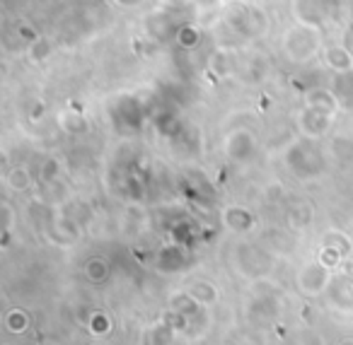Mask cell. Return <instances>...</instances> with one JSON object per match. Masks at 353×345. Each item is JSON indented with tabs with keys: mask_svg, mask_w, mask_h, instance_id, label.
I'll list each match as a JSON object with an SVG mask.
<instances>
[{
	"mask_svg": "<svg viewBox=\"0 0 353 345\" xmlns=\"http://www.w3.org/2000/svg\"><path fill=\"white\" fill-rule=\"evenodd\" d=\"M319 32L314 27H305V25H298V27H290L283 36V51L290 61L295 63H305L310 61L314 54L319 51Z\"/></svg>",
	"mask_w": 353,
	"mask_h": 345,
	"instance_id": "obj_1",
	"label": "cell"
},
{
	"mask_svg": "<svg viewBox=\"0 0 353 345\" xmlns=\"http://www.w3.org/2000/svg\"><path fill=\"white\" fill-rule=\"evenodd\" d=\"M285 162H288L290 169H293L298 176H303V179L314 176L319 171V157L314 155V150L305 147L303 143H295L293 147H288V152H285Z\"/></svg>",
	"mask_w": 353,
	"mask_h": 345,
	"instance_id": "obj_2",
	"label": "cell"
},
{
	"mask_svg": "<svg viewBox=\"0 0 353 345\" xmlns=\"http://www.w3.org/2000/svg\"><path fill=\"white\" fill-rule=\"evenodd\" d=\"M298 285L305 295L314 297L319 292H324L329 285H332V278H329V268H324L322 263H307V266L300 271L298 275Z\"/></svg>",
	"mask_w": 353,
	"mask_h": 345,
	"instance_id": "obj_3",
	"label": "cell"
},
{
	"mask_svg": "<svg viewBox=\"0 0 353 345\" xmlns=\"http://www.w3.org/2000/svg\"><path fill=\"white\" fill-rule=\"evenodd\" d=\"M254 150H256V143H254V136L245 128H237L228 136V143H225V152L232 162L237 165H245L254 157Z\"/></svg>",
	"mask_w": 353,
	"mask_h": 345,
	"instance_id": "obj_4",
	"label": "cell"
},
{
	"mask_svg": "<svg viewBox=\"0 0 353 345\" xmlns=\"http://www.w3.org/2000/svg\"><path fill=\"white\" fill-rule=\"evenodd\" d=\"M339 107H341V104H339V99L334 97L332 90H310V92L305 94V109L322 114V116L332 118L334 114L339 112Z\"/></svg>",
	"mask_w": 353,
	"mask_h": 345,
	"instance_id": "obj_5",
	"label": "cell"
},
{
	"mask_svg": "<svg viewBox=\"0 0 353 345\" xmlns=\"http://www.w3.org/2000/svg\"><path fill=\"white\" fill-rule=\"evenodd\" d=\"M324 63L329 65L334 75L353 73V56L348 46H327L324 49Z\"/></svg>",
	"mask_w": 353,
	"mask_h": 345,
	"instance_id": "obj_6",
	"label": "cell"
},
{
	"mask_svg": "<svg viewBox=\"0 0 353 345\" xmlns=\"http://www.w3.org/2000/svg\"><path fill=\"white\" fill-rule=\"evenodd\" d=\"M298 126H300V131H303L305 136L319 138V136H324V133L329 131V126H332V118L322 116V114H317V112H310V109H303V112L298 114Z\"/></svg>",
	"mask_w": 353,
	"mask_h": 345,
	"instance_id": "obj_7",
	"label": "cell"
},
{
	"mask_svg": "<svg viewBox=\"0 0 353 345\" xmlns=\"http://www.w3.org/2000/svg\"><path fill=\"white\" fill-rule=\"evenodd\" d=\"M223 220H225L228 227L235 229V232H250L256 222V218L247 208H228L225 213H223Z\"/></svg>",
	"mask_w": 353,
	"mask_h": 345,
	"instance_id": "obj_8",
	"label": "cell"
},
{
	"mask_svg": "<svg viewBox=\"0 0 353 345\" xmlns=\"http://www.w3.org/2000/svg\"><path fill=\"white\" fill-rule=\"evenodd\" d=\"M332 92L339 99L341 107H353V73L346 75H334Z\"/></svg>",
	"mask_w": 353,
	"mask_h": 345,
	"instance_id": "obj_9",
	"label": "cell"
},
{
	"mask_svg": "<svg viewBox=\"0 0 353 345\" xmlns=\"http://www.w3.org/2000/svg\"><path fill=\"white\" fill-rule=\"evenodd\" d=\"M170 306H172V314H179V316H184V319H192L199 311V304L194 302V297L189 295V292H176V295H172Z\"/></svg>",
	"mask_w": 353,
	"mask_h": 345,
	"instance_id": "obj_10",
	"label": "cell"
},
{
	"mask_svg": "<svg viewBox=\"0 0 353 345\" xmlns=\"http://www.w3.org/2000/svg\"><path fill=\"white\" fill-rule=\"evenodd\" d=\"M59 126L65 133H88V121L78 109H68V112L59 114Z\"/></svg>",
	"mask_w": 353,
	"mask_h": 345,
	"instance_id": "obj_11",
	"label": "cell"
},
{
	"mask_svg": "<svg viewBox=\"0 0 353 345\" xmlns=\"http://www.w3.org/2000/svg\"><path fill=\"white\" fill-rule=\"evenodd\" d=\"M189 295L194 297L196 304H216L218 302V290L213 282H206V280H196L192 287H189Z\"/></svg>",
	"mask_w": 353,
	"mask_h": 345,
	"instance_id": "obj_12",
	"label": "cell"
},
{
	"mask_svg": "<svg viewBox=\"0 0 353 345\" xmlns=\"http://www.w3.org/2000/svg\"><path fill=\"white\" fill-rule=\"evenodd\" d=\"M312 222V208L307 203H300V205H293L288 210V224L295 229H303Z\"/></svg>",
	"mask_w": 353,
	"mask_h": 345,
	"instance_id": "obj_13",
	"label": "cell"
},
{
	"mask_svg": "<svg viewBox=\"0 0 353 345\" xmlns=\"http://www.w3.org/2000/svg\"><path fill=\"white\" fill-rule=\"evenodd\" d=\"M8 186H10L12 191H25L32 186V174L27 167H12L10 171H8Z\"/></svg>",
	"mask_w": 353,
	"mask_h": 345,
	"instance_id": "obj_14",
	"label": "cell"
},
{
	"mask_svg": "<svg viewBox=\"0 0 353 345\" xmlns=\"http://www.w3.org/2000/svg\"><path fill=\"white\" fill-rule=\"evenodd\" d=\"M85 275H88L92 282H104L109 278V263L104 261L102 256L90 258L88 266H85Z\"/></svg>",
	"mask_w": 353,
	"mask_h": 345,
	"instance_id": "obj_15",
	"label": "cell"
},
{
	"mask_svg": "<svg viewBox=\"0 0 353 345\" xmlns=\"http://www.w3.org/2000/svg\"><path fill=\"white\" fill-rule=\"evenodd\" d=\"M27 326H30V314L22 309H12L10 314L6 316V328L10 331V333H25Z\"/></svg>",
	"mask_w": 353,
	"mask_h": 345,
	"instance_id": "obj_16",
	"label": "cell"
},
{
	"mask_svg": "<svg viewBox=\"0 0 353 345\" xmlns=\"http://www.w3.org/2000/svg\"><path fill=\"white\" fill-rule=\"evenodd\" d=\"M324 247L334 249V251H339L343 258H346L348 253H351V239L341 232H329L327 237H324Z\"/></svg>",
	"mask_w": 353,
	"mask_h": 345,
	"instance_id": "obj_17",
	"label": "cell"
},
{
	"mask_svg": "<svg viewBox=\"0 0 353 345\" xmlns=\"http://www.w3.org/2000/svg\"><path fill=\"white\" fill-rule=\"evenodd\" d=\"M88 328L92 331L94 335H102L112 328V321H109V316L104 314V311H94L92 319H90V324H88Z\"/></svg>",
	"mask_w": 353,
	"mask_h": 345,
	"instance_id": "obj_18",
	"label": "cell"
},
{
	"mask_svg": "<svg viewBox=\"0 0 353 345\" xmlns=\"http://www.w3.org/2000/svg\"><path fill=\"white\" fill-rule=\"evenodd\" d=\"M176 39H179V44H182L184 49H192V46L199 44L201 34H199V30H194V27H182V30L176 32Z\"/></svg>",
	"mask_w": 353,
	"mask_h": 345,
	"instance_id": "obj_19",
	"label": "cell"
},
{
	"mask_svg": "<svg viewBox=\"0 0 353 345\" xmlns=\"http://www.w3.org/2000/svg\"><path fill=\"white\" fill-rule=\"evenodd\" d=\"M341 261H343V256L339 251H334V249L324 247L322 251H319V263H322L324 268H334L336 263H341Z\"/></svg>",
	"mask_w": 353,
	"mask_h": 345,
	"instance_id": "obj_20",
	"label": "cell"
},
{
	"mask_svg": "<svg viewBox=\"0 0 353 345\" xmlns=\"http://www.w3.org/2000/svg\"><path fill=\"white\" fill-rule=\"evenodd\" d=\"M41 176H44V181H56V179H59V162H56V160L46 162L44 169H41Z\"/></svg>",
	"mask_w": 353,
	"mask_h": 345,
	"instance_id": "obj_21",
	"label": "cell"
},
{
	"mask_svg": "<svg viewBox=\"0 0 353 345\" xmlns=\"http://www.w3.org/2000/svg\"><path fill=\"white\" fill-rule=\"evenodd\" d=\"M49 56V44H46V39H39L37 44H32V59L34 61H41Z\"/></svg>",
	"mask_w": 353,
	"mask_h": 345,
	"instance_id": "obj_22",
	"label": "cell"
},
{
	"mask_svg": "<svg viewBox=\"0 0 353 345\" xmlns=\"http://www.w3.org/2000/svg\"><path fill=\"white\" fill-rule=\"evenodd\" d=\"M17 34H20V36H22V39L32 41V44H37V41H39V39H41V36H39V34H37V32H34V30H32V27H30V25H20V27H17Z\"/></svg>",
	"mask_w": 353,
	"mask_h": 345,
	"instance_id": "obj_23",
	"label": "cell"
},
{
	"mask_svg": "<svg viewBox=\"0 0 353 345\" xmlns=\"http://www.w3.org/2000/svg\"><path fill=\"white\" fill-rule=\"evenodd\" d=\"M3 213H6V232L12 227V210H10V203H3Z\"/></svg>",
	"mask_w": 353,
	"mask_h": 345,
	"instance_id": "obj_24",
	"label": "cell"
},
{
	"mask_svg": "<svg viewBox=\"0 0 353 345\" xmlns=\"http://www.w3.org/2000/svg\"><path fill=\"white\" fill-rule=\"evenodd\" d=\"M341 345H353V338H343Z\"/></svg>",
	"mask_w": 353,
	"mask_h": 345,
	"instance_id": "obj_25",
	"label": "cell"
},
{
	"mask_svg": "<svg viewBox=\"0 0 353 345\" xmlns=\"http://www.w3.org/2000/svg\"><path fill=\"white\" fill-rule=\"evenodd\" d=\"M351 51H353V32H351Z\"/></svg>",
	"mask_w": 353,
	"mask_h": 345,
	"instance_id": "obj_26",
	"label": "cell"
}]
</instances>
